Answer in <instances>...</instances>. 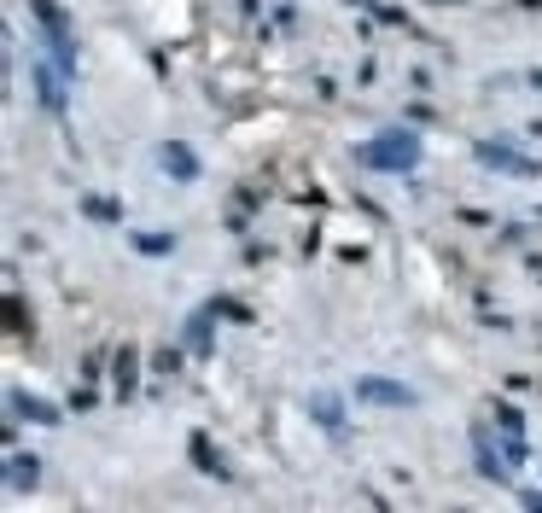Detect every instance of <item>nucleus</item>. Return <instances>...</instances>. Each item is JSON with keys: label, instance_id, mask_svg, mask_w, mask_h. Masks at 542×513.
Returning a JSON list of instances; mask_svg holds the SVG:
<instances>
[{"label": "nucleus", "instance_id": "obj_1", "mask_svg": "<svg viewBox=\"0 0 542 513\" xmlns=\"http://www.w3.org/2000/svg\"><path fill=\"white\" fill-rule=\"evenodd\" d=\"M356 397H368V403H397V409H408V403H414L403 385H385V379H362V385H356Z\"/></svg>", "mask_w": 542, "mask_h": 513}, {"label": "nucleus", "instance_id": "obj_2", "mask_svg": "<svg viewBox=\"0 0 542 513\" xmlns=\"http://www.w3.org/2000/svg\"><path fill=\"white\" fill-rule=\"evenodd\" d=\"M414 152H420V146H414L408 135H391V146H373L368 158H373V164H391V170H397V164H414Z\"/></svg>", "mask_w": 542, "mask_h": 513}, {"label": "nucleus", "instance_id": "obj_3", "mask_svg": "<svg viewBox=\"0 0 542 513\" xmlns=\"http://www.w3.org/2000/svg\"><path fill=\"white\" fill-rule=\"evenodd\" d=\"M117 391H135V350H117Z\"/></svg>", "mask_w": 542, "mask_h": 513}, {"label": "nucleus", "instance_id": "obj_4", "mask_svg": "<svg viewBox=\"0 0 542 513\" xmlns=\"http://www.w3.org/2000/svg\"><path fill=\"white\" fill-rule=\"evenodd\" d=\"M164 164H170L175 175H193V158H187V152H181V146H170V152H164Z\"/></svg>", "mask_w": 542, "mask_h": 513}, {"label": "nucleus", "instance_id": "obj_5", "mask_svg": "<svg viewBox=\"0 0 542 513\" xmlns=\"http://www.w3.org/2000/svg\"><path fill=\"white\" fill-rule=\"evenodd\" d=\"M12 409H18V414H30V420H53V409H47V403H24V397H18Z\"/></svg>", "mask_w": 542, "mask_h": 513}, {"label": "nucleus", "instance_id": "obj_6", "mask_svg": "<svg viewBox=\"0 0 542 513\" xmlns=\"http://www.w3.org/2000/svg\"><path fill=\"white\" fill-rule=\"evenodd\" d=\"M193 455H199V467H204V473H222V467H216V455H210V444H204V438H199V444H193Z\"/></svg>", "mask_w": 542, "mask_h": 513}, {"label": "nucleus", "instance_id": "obj_7", "mask_svg": "<svg viewBox=\"0 0 542 513\" xmlns=\"http://www.w3.org/2000/svg\"><path fill=\"white\" fill-rule=\"evenodd\" d=\"M537 88H542V70H537Z\"/></svg>", "mask_w": 542, "mask_h": 513}]
</instances>
